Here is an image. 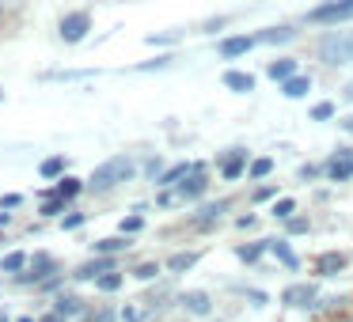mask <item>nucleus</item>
I'll return each instance as SVG.
<instances>
[{
    "mask_svg": "<svg viewBox=\"0 0 353 322\" xmlns=\"http://www.w3.org/2000/svg\"><path fill=\"white\" fill-rule=\"evenodd\" d=\"M145 228V216H125L122 220V235H133V231Z\"/></svg>",
    "mask_w": 353,
    "mask_h": 322,
    "instance_id": "obj_34",
    "label": "nucleus"
},
{
    "mask_svg": "<svg viewBox=\"0 0 353 322\" xmlns=\"http://www.w3.org/2000/svg\"><path fill=\"white\" fill-rule=\"evenodd\" d=\"M266 243H270V250H274V258L281 261V266H289V269H296V266H300V258H296V254H292L289 246L281 243V239H266Z\"/></svg>",
    "mask_w": 353,
    "mask_h": 322,
    "instance_id": "obj_18",
    "label": "nucleus"
},
{
    "mask_svg": "<svg viewBox=\"0 0 353 322\" xmlns=\"http://www.w3.org/2000/svg\"><path fill=\"white\" fill-rule=\"evenodd\" d=\"M198 258H201L198 250H183V254H175V258L168 261V269H171V273H186V269L198 266Z\"/></svg>",
    "mask_w": 353,
    "mask_h": 322,
    "instance_id": "obj_19",
    "label": "nucleus"
},
{
    "mask_svg": "<svg viewBox=\"0 0 353 322\" xmlns=\"http://www.w3.org/2000/svg\"><path fill=\"white\" fill-rule=\"evenodd\" d=\"M345 99H353V84H350V87H345Z\"/></svg>",
    "mask_w": 353,
    "mask_h": 322,
    "instance_id": "obj_44",
    "label": "nucleus"
},
{
    "mask_svg": "<svg viewBox=\"0 0 353 322\" xmlns=\"http://www.w3.org/2000/svg\"><path fill=\"white\" fill-rule=\"evenodd\" d=\"M315 269H319L323 277H334L345 269V254H319V261H315Z\"/></svg>",
    "mask_w": 353,
    "mask_h": 322,
    "instance_id": "obj_16",
    "label": "nucleus"
},
{
    "mask_svg": "<svg viewBox=\"0 0 353 322\" xmlns=\"http://www.w3.org/2000/svg\"><path fill=\"white\" fill-rule=\"evenodd\" d=\"M262 250H270V243H251V246H239V250H236V258H239V261H259V258H262Z\"/></svg>",
    "mask_w": 353,
    "mask_h": 322,
    "instance_id": "obj_27",
    "label": "nucleus"
},
{
    "mask_svg": "<svg viewBox=\"0 0 353 322\" xmlns=\"http://www.w3.org/2000/svg\"><path fill=\"white\" fill-rule=\"evenodd\" d=\"M254 39L266 42V46H281V42H292V39H296V31H292V27H270V31H259Z\"/></svg>",
    "mask_w": 353,
    "mask_h": 322,
    "instance_id": "obj_13",
    "label": "nucleus"
},
{
    "mask_svg": "<svg viewBox=\"0 0 353 322\" xmlns=\"http://www.w3.org/2000/svg\"><path fill=\"white\" fill-rule=\"evenodd\" d=\"M125 246H130V239H125V235L99 239V243H95V254H118V250H125Z\"/></svg>",
    "mask_w": 353,
    "mask_h": 322,
    "instance_id": "obj_23",
    "label": "nucleus"
},
{
    "mask_svg": "<svg viewBox=\"0 0 353 322\" xmlns=\"http://www.w3.org/2000/svg\"><path fill=\"white\" fill-rule=\"evenodd\" d=\"M0 322H8V319H4V314H0Z\"/></svg>",
    "mask_w": 353,
    "mask_h": 322,
    "instance_id": "obj_45",
    "label": "nucleus"
},
{
    "mask_svg": "<svg viewBox=\"0 0 353 322\" xmlns=\"http://www.w3.org/2000/svg\"><path fill=\"white\" fill-rule=\"evenodd\" d=\"M50 273H54V258H50V254H34V261L16 277H19V284H39V281H46Z\"/></svg>",
    "mask_w": 353,
    "mask_h": 322,
    "instance_id": "obj_6",
    "label": "nucleus"
},
{
    "mask_svg": "<svg viewBox=\"0 0 353 322\" xmlns=\"http://www.w3.org/2000/svg\"><path fill=\"white\" fill-rule=\"evenodd\" d=\"M190 167H194V163H179V167L163 171V175H160V186H163V190H171V186H179L186 175H190Z\"/></svg>",
    "mask_w": 353,
    "mask_h": 322,
    "instance_id": "obj_22",
    "label": "nucleus"
},
{
    "mask_svg": "<svg viewBox=\"0 0 353 322\" xmlns=\"http://www.w3.org/2000/svg\"><path fill=\"white\" fill-rule=\"evenodd\" d=\"M270 171H274V160H270V155H262V160L251 163V175H254V178H266Z\"/></svg>",
    "mask_w": 353,
    "mask_h": 322,
    "instance_id": "obj_31",
    "label": "nucleus"
},
{
    "mask_svg": "<svg viewBox=\"0 0 353 322\" xmlns=\"http://www.w3.org/2000/svg\"><path fill=\"white\" fill-rule=\"evenodd\" d=\"M19 322H31V319H19Z\"/></svg>",
    "mask_w": 353,
    "mask_h": 322,
    "instance_id": "obj_46",
    "label": "nucleus"
},
{
    "mask_svg": "<svg viewBox=\"0 0 353 322\" xmlns=\"http://www.w3.org/2000/svg\"><path fill=\"white\" fill-rule=\"evenodd\" d=\"M61 228H65V231H77V228H84V213H72V216H65V220H61Z\"/></svg>",
    "mask_w": 353,
    "mask_h": 322,
    "instance_id": "obj_36",
    "label": "nucleus"
},
{
    "mask_svg": "<svg viewBox=\"0 0 353 322\" xmlns=\"http://www.w3.org/2000/svg\"><path fill=\"white\" fill-rule=\"evenodd\" d=\"M23 205V193H4V197H0V208H4V213H12V208H19Z\"/></svg>",
    "mask_w": 353,
    "mask_h": 322,
    "instance_id": "obj_35",
    "label": "nucleus"
},
{
    "mask_svg": "<svg viewBox=\"0 0 353 322\" xmlns=\"http://www.w3.org/2000/svg\"><path fill=\"white\" fill-rule=\"evenodd\" d=\"M110 269H114V261H110L107 254H99L95 261H88V266H80L72 277H77V281H99L103 273H110Z\"/></svg>",
    "mask_w": 353,
    "mask_h": 322,
    "instance_id": "obj_10",
    "label": "nucleus"
},
{
    "mask_svg": "<svg viewBox=\"0 0 353 322\" xmlns=\"http://www.w3.org/2000/svg\"><path fill=\"white\" fill-rule=\"evenodd\" d=\"M266 76L277 80V84H285L289 76H296V61H292V57H281V61H274V65L266 69Z\"/></svg>",
    "mask_w": 353,
    "mask_h": 322,
    "instance_id": "obj_15",
    "label": "nucleus"
},
{
    "mask_svg": "<svg viewBox=\"0 0 353 322\" xmlns=\"http://www.w3.org/2000/svg\"><path fill=\"white\" fill-rule=\"evenodd\" d=\"M122 322H145V314L137 311V307H125V314H122Z\"/></svg>",
    "mask_w": 353,
    "mask_h": 322,
    "instance_id": "obj_38",
    "label": "nucleus"
},
{
    "mask_svg": "<svg viewBox=\"0 0 353 322\" xmlns=\"http://www.w3.org/2000/svg\"><path fill=\"white\" fill-rule=\"evenodd\" d=\"M54 311L61 314V319H72V314H80V299H72V296H57Z\"/></svg>",
    "mask_w": 353,
    "mask_h": 322,
    "instance_id": "obj_25",
    "label": "nucleus"
},
{
    "mask_svg": "<svg viewBox=\"0 0 353 322\" xmlns=\"http://www.w3.org/2000/svg\"><path fill=\"white\" fill-rule=\"evenodd\" d=\"M342 129H345V133H353V118H350V122H342Z\"/></svg>",
    "mask_w": 353,
    "mask_h": 322,
    "instance_id": "obj_43",
    "label": "nucleus"
},
{
    "mask_svg": "<svg viewBox=\"0 0 353 322\" xmlns=\"http://www.w3.org/2000/svg\"><path fill=\"white\" fill-rule=\"evenodd\" d=\"M183 307H186L190 314H209V311H213V303H209L205 292H186V296H183Z\"/></svg>",
    "mask_w": 353,
    "mask_h": 322,
    "instance_id": "obj_17",
    "label": "nucleus"
},
{
    "mask_svg": "<svg viewBox=\"0 0 353 322\" xmlns=\"http://www.w3.org/2000/svg\"><path fill=\"white\" fill-rule=\"evenodd\" d=\"M224 87H228V92H236V95H247V92H254V76H251V72L228 69V72H224Z\"/></svg>",
    "mask_w": 353,
    "mask_h": 322,
    "instance_id": "obj_12",
    "label": "nucleus"
},
{
    "mask_svg": "<svg viewBox=\"0 0 353 322\" xmlns=\"http://www.w3.org/2000/svg\"><path fill=\"white\" fill-rule=\"evenodd\" d=\"M8 220H12V213H4V208H0V228H4Z\"/></svg>",
    "mask_w": 353,
    "mask_h": 322,
    "instance_id": "obj_41",
    "label": "nucleus"
},
{
    "mask_svg": "<svg viewBox=\"0 0 353 322\" xmlns=\"http://www.w3.org/2000/svg\"><path fill=\"white\" fill-rule=\"evenodd\" d=\"M274 186H259V190H254V201H259V205H262V201H274Z\"/></svg>",
    "mask_w": 353,
    "mask_h": 322,
    "instance_id": "obj_37",
    "label": "nucleus"
},
{
    "mask_svg": "<svg viewBox=\"0 0 353 322\" xmlns=\"http://www.w3.org/2000/svg\"><path fill=\"white\" fill-rule=\"evenodd\" d=\"M57 31H61L65 42H84L88 31H92V16H88V12H69V16L57 23Z\"/></svg>",
    "mask_w": 353,
    "mask_h": 322,
    "instance_id": "obj_4",
    "label": "nucleus"
},
{
    "mask_svg": "<svg viewBox=\"0 0 353 322\" xmlns=\"http://www.w3.org/2000/svg\"><path fill=\"white\" fill-rule=\"evenodd\" d=\"M224 208H228V201H213V205H205V208H201L198 216H194V220H198V224H213L216 216L224 213Z\"/></svg>",
    "mask_w": 353,
    "mask_h": 322,
    "instance_id": "obj_26",
    "label": "nucleus"
},
{
    "mask_svg": "<svg viewBox=\"0 0 353 322\" xmlns=\"http://www.w3.org/2000/svg\"><path fill=\"white\" fill-rule=\"evenodd\" d=\"M350 19H353V0H323L319 8L307 12V23H323V27L350 23Z\"/></svg>",
    "mask_w": 353,
    "mask_h": 322,
    "instance_id": "obj_3",
    "label": "nucleus"
},
{
    "mask_svg": "<svg viewBox=\"0 0 353 322\" xmlns=\"http://www.w3.org/2000/svg\"><path fill=\"white\" fill-rule=\"evenodd\" d=\"M0 99H4V92H0Z\"/></svg>",
    "mask_w": 353,
    "mask_h": 322,
    "instance_id": "obj_47",
    "label": "nucleus"
},
{
    "mask_svg": "<svg viewBox=\"0 0 353 322\" xmlns=\"http://www.w3.org/2000/svg\"><path fill=\"white\" fill-rule=\"evenodd\" d=\"M39 175H42V178H61V175H65V160H61V155H54V160H42V163H39Z\"/></svg>",
    "mask_w": 353,
    "mask_h": 322,
    "instance_id": "obj_24",
    "label": "nucleus"
},
{
    "mask_svg": "<svg viewBox=\"0 0 353 322\" xmlns=\"http://www.w3.org/2000/svg\"><path fill=\"white\" fill-rule=\"evenodd\" d=\"M133 277H137V281H156V277H160V266L145 261V266H137V269H133Z\"/></svg>",
    "mask_w": 353,
    "mask_h": 322,
    "instance_id": "obj_29",
    "label": "nucleus"
},
{
    "mask_svg": "<svg viewBox=\"0 0 353 322\" xmlns=\"http://www.w3.org/2000/svg\"><path fill=\"white\" fill-rule=\"evenodd\" d=\"M95 284H99V292H114L118 284H122V277H118L114 269H110V273H103V277H99V281H95Z\"/></svg>",
    "mask_w": 353,
    "mask_h": 322,
    "instance_id": "obj_32",
    "label": "nucleus"
},
{
    "mask_svg": "<svg viewBox=\"0 0 353 322\" xmlns=\"http://www.w3.org/2000/svg\"><path fill=\"white\" fill-rule=\"evenodd\" d=\"M285 224H289V231H307V220H300V216H296V220H292V216H289V220H285Z\"/></svg>",
    "mask_w": 353,
    "mask_h": 322,
    "instance_id": "obj_39",
    "label": "nucleus"
},
{
    "mask_svg": "<svg viewBox=\"0 0 353 322\" xmlns=\"http://www.w3.org/2000/svg\"><path fill=\"white\" fill-rule=\"evenodd\" d=\"M65 205H69V197H61V193H54V201H46V205H42V216H57Z\"/></svg>",
    "mask_w": 353,
    "mask_h": 322,
    "instance_id": "obj_30",
    "label": "nucleus"
},
{
    "mask_svg": "<svg viewBox=\"0 0 353 322\" xmlns=\"http://www.w3.org/2000/svg\"><path fill=\"white\" fill-rule=\"evenodd\" d=\"M42 322H65V319H61V314L54 311V314H50V319H42Z\"/></svg>",
    "mask_w": 353,
    "mask_h": 322,
    "instance_id": "obj_42",
    "label": "nucleus"
},
{
    "mask_svg": "<svg viewBox=\"0 0 353 322\" xmlns=\"http://www.w3.org/2000/svg\"><path fill=\"white\" fill-rule=\"evenodd\" d=\"M80 190H84V182H80V178H72V175H61V178H57V182H54V193H61V197H77V193Z\"/></svg>",
    "mask_w": 353,
    "mask_h": 322,
    "instance_id": "obj_21",
    "label": "nucleus"
},
{
    "mask_svg": "<svg viewBox=\"0 0 353 322\" xmlns=\"http://www.w3.org/2000/svg\"><path fill=\"white\" fill-rule=\"evenodd\" d=\"M27 266H31V258H27L23 250H12V254H4V261H0V269H4V273H23Z\"/></svg>",
    "mask_w": 353,
    "mask_h": 322,
    "instance_id": "obj_20",
    "label": "nucleus"
},
{
    "mask_svg": "<svg viewBox=\"0 0 353 322\" xmlns=\"http://www.w3.org/2000/svg\"><path fill=\"white\" fill-rule=\"evenodd\" d=\"M88 322H114V314H110V311H95Z\"/></svg>",
    "mask_w": 353,
    "mask_h": 322,
    "instance_id": "obj_40",
    "label": "nucleus"
},
{
    "mask_svg": "<svg viewBox=\"0 0 353 322\" xmlns=\"http://www.w3.org/2000/svg\"><path fill=\"white\" fill-rule=\"evenodd\" d=\"M319 57L323 65H345L353 61V31H330L319 42Z\"/></svg>",
    "mask_w": 353,
    "mask_h": 322,
    "instance_id": "obj_2",
    "label": "nucleus"
},
{
    "mask_svg": "<svg viewBox=\"0 0 353 322\" xmlns=\"http://www.w3.org/2000/svg\"><path fill=\"white\" fill-rule=\"evenodd\" d=\"M205 167H198V163H194L190 167V175L183 178V182L175 186V197H183V201H190V197H198V193H205Z\"/></svg>",
    "mask_w": 353,
    "mask_h": 322,
    "instance_id": "obj_5",
    "label": "nucleus"
},
{
    "mask_svg": "<svg viewBox=\"0 0 353 322\" xmlns=\"http://www.w3.org/2000/svg\"><path fill=\"white\" fill-rule=\"evenodd\" d=\"M243 171H247V152H243V148H236L232 155H224V160H221V175H224V182H236V178L243 175Z\"/></svg>",
    "mask_w": 353,
    "mask_h": 322,
    "instance_id": "obj_9",
    "label": "nucleus"
},
{
    "mask_svg": "<svg viewBox=\"0 0 353 322\" xmlns=\"http://www.w3.org/2000/svg\"><path fill=\"white\" fill-rule=\"evenodd\" d=\"M130 175H133V160L130 155H114V160H107V163L95 167V175L88 178V186H92V190H110V186L125 182Z\"/></svg>",
    "mask_w": 353,
    "mask_h": 322,
    "instance_id": "obj_1",
    "label": "nucleus"
},
{
    "mask_svg": "<svg viewBox=\"0 0 353 322\" xmlns=\"http://www.w3.org/2000/svg\"><path fill=\"white\" fill-rule=\"evenodd\" d=\"M259 46V39H251V34H236V39H224L221 46H216V54L221 57H243L247 50Z\"/></svg>",
    "mask_w": 353,
    "mask_h": 322,
    "instance_id": "obj_7",
    "label": "nucleus"
},
{
    "mask_svg": "<svg viewBox=\"0 0 353 322\" xmlns=\"http://www.w3.org/2000/svg\"><path fill=\"white\" fill-rule=\"evenodd\" d=\"M323 171H327L330 182H345V178H353V152L350 155H330Z\"/></svg>",
    "mask_w": 353,
    "mask_h": 322,
    "instance_id": "obj_8",
    "label": "nucleus"
},
{
    "mask_svg": "<svg viewBox=\"0 0 353 322\" xmlns=\"http://www.w3.org/2000/svg\"><path fill=\"white\" fill-rule=\"evenodd\" d=\"M315 292H319L315 284H292V288L285 292V303H289V307H312L315 303Z\"/></svg>",
    "mask_w": 353,
    "mask_h": 322,
    "instance_id": "obj_11",
    "label": "nucleus"
},
{
    "mask_svg": "<svg viewBox=\"0 0 353 322\" xmlns=\"http://www.w3.org/2000/svg\"><path fill=\"white\" fill-rule=\"evenodd\" d=\"M327 118H334V103H319V107H312V122H327Z\"/></svg>",
    "mask_w": 353,
    "mask_h": 322,
    "instance_id": "obj_33",
    "label": "nucleus"
},
{
    "mask_svg": "<svg viewBox=\"0 0 353 322\" xmlns=\"http://www.w3.org/2000/svg\"><path fill=\"white\" fill-rule=\"evenodd\" d=\"M307 87H312V80L300 76V72H296V76H289V80L281 84V95H285V99H304Z\"/></svg>",
    "mask_w": 353,
    "mask_h": 322,
    "instance_id": "obj_14",
    "label": "nucleus"
},
{
    "mask_svg": "<svg viewBox=\"0 0 353 322\" xmlns=\"http://www.w3.org/2000/svg\"><path fill=\"white\" fill-rule=\"evenodd\" d=\"M292 213H296V205H292V197H277V201H274V216H277V220H289Z\"/></svg>",
    "mask_w": 353,
    "mask_h": 322,
    "instance_id": "obj_28",
    "label": "nucleus"
}]
</instances>
